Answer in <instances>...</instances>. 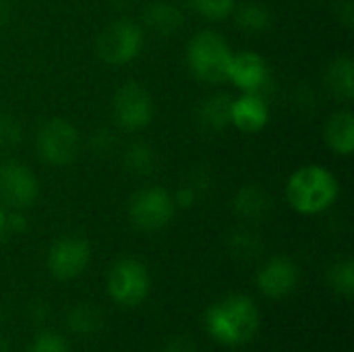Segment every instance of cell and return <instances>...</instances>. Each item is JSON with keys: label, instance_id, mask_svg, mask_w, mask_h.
<instances>
[{"label": "cell", "instance_id": "1", "mask_svg": "<svg viewBox=\"0 0 354 352\" xmlns=\"http://www.w3.org/2000/svg\"><path fill=\"white\" fill-rule=\"evenodd\" d=\"M259 309L245 295H228L205 309L203 326L207 334L226 346H239L255 338L259 330Z\"/></svg>", "mask_w": 354, "mask_h": 352}, {"label": "cell", "instance_id": "2", "mask_svg": "<svg viewBox=\"0 0 354 352\" xmlns=\"http://www.w3.org/2000/svg\"><path fill=\"white\" fill-rule=\"evenodd\" d=\"M284 195L297 214L317 216L336 205L340 197V180L322 164H305L288 176Z\"/></svg>", "mask_w": 354, "mask_h": 352}, {"label": "cell", "instance_id": "3", "mask_svg": "<svg viewBox=\"0 0 354 352\" xmlns=\"http://www.w3.org/2000/svg\"><path fill=\"white\" fill-rule=\"evenodd\" d=\"M232 56L234 52L228 39L214 29L197 31L189 39L187 54H185L191 75L207 85H220L228 81V68Z\"/></svg>", "mask_w": 354, "mask_h": 352}, {"label": "cell", "instance_id": "4", "mask_svg": "<svg viewBox=\"0 0 354 352\" xmlns=\"http://www.w3.org/2000/svg\"><path fill=\"white\" fill-rule=\"evenodd\" d=\"M176 214L172 193L158 185L137 189L129 199V220L135 230L151 234L164 230Z\"/></svg>", "mask_w": 354, "mask_h": 352}, {"label": "cell", "instance_id": "5", "mask_svg": "<svg viewBox=\"0 0 354 352\" xmlns=\"http://www.w3.org/2000/svg\"><path fill=\"white\" fill-rule=\"evenodd\" d=\"M35 149L41 162H46L48 166L64 168L73 164L81 151L79 129L71 120L62 116H54L37 129Z\"/></svg>", "mask_w": 354, "mask_h": 352}, {"label": "cell", "instance_id": "6", "mask_svg": "<svg viewBox=\"0 0 354 352\" xmlns=\"http://www.w3.org/2000/svg\"><path fill=\"white\" fill-rule=\"evenodd\" d=\"M145 44V31L139 23L131 19L110 21L97 35L95 52L100 60L110 66H122L133 62Z\"/></svg>", "mask_w": 354, "mask_h": 352}, {"label": "cell", "instance_id": "7", "mask_svg": "<svg viewBox=\"0 0 354 352\" xmlns=\"http://www.w3.org/2000/svg\"><path fill=\"white\" fill-rule=\"evenodd\" d=\"M106 288L116 305L137 307L147 299L151 278L145 263L135 257H122L110 266L106 274Z\"/></svg>", "mask_w": 354, "mask_h": 352}, {"label": "cell", "instance_id": "8", "mask_svg": "<svg viewBox=\"0 0 354 352\" xmlns=\"http://www.w3.org/2000/svg\"><path fill=\"white\" fill-rule=\"evenodd\" d=\"M156 114L151 93L137 81L122 83L112 98V118L120 131H143Z\"/></svg>", "mask_w": 354, "mask_h": 352}, {"label": "cell", "instance_id": "9", "mask_svg": "<svg viewBox=\"0 0 354 352\" xmlns=\"http://www.w3.org/2000/svg\"><path fill=\"white\" fill-rule=\"evenodd\" d=\"M39 197V180L19 160H0V203L10 210H27Z\"/></svg>", "mask_w": 354, "mask_h": 352}, {"label": "cell", "instance_id": "10", "mask_svg": "<svg viewBox=\"0 0 354 352\" xmlns=\"http://www.w3.org/2000/svg\"><path fill=\"white\" fill-rule=\"evenodd\" d=\"M48 272L60 282L79 278L91 261V245L87 239L77 234L60 237L48 251Z\"/></svg>", "mask_w": 354, "mask_h": 352}, {"label": "cell", "instance_id": "11", "mask_svg": "<svg viewBox=\"0 0 354 352\" xmlns=\"http://www.w3.org/2000/svg\"><path fill=\"white\" fill-rule=\"evenodd\" d=\"M301 280V272L299 266L284 255H276L272 259H268L255 276V284L259 288V293L272 301H282L286 297H290Z\"/></svg>", "mask_w": 354, "mask_h": 352}, {"label": "cell", "instance_id": "12", "mask_svg": "<svg viewBox=\"0 0 354 352\" xmlns=\"http://www.w3.org/2000/svg\"><path fill=\"white\" fill-rule=\"evenodd\" d=\"M228 81L243 93H263V89L270 85V66L266 58L253 50H243L239 54L234 52L228 68Z\"/></svg>", "mask_w": 354, "mask_h": 352}, {"label": "cell", "instance_id": "13", "mask_svg": "<svg viewBox=\"0 0 354 352\" xmlns=\"http://www.w3.org/2000/svg\"><path fill=\"white\" fill-rule=\"evenodd\" d=\"M270 124V104L263 93L247 91L232 98L230 127L245 135H257Z\"/></svg>", "mask_w": 354, "mask_h": 352}, {"label": "cell", "instance_id": "14", "mask_svg": "<svg viewBox=\"0 0 354 352\" xmlns=\"http://www.w3.org/2000/svg\"><path fill=\"white\" fill-rule=\"evenodd\" d=\"M274 210L272 197L259 185H245L232 199V212L245 222H261Z\"/></svg>", "mask_w": 354, "mask_h": 352}, {"label": "cell", "instance_id": "15", "mask_svg": "<svg viewBox=\"0 0 354 352\" xmlns=\"http://www.w3.org/2000/svg\"><path fill=\"white\" fill-rule=\"evenodd\" d=\"M324 139H326V145L332 149V154H336L340 158H351L354 154L353 112L346 108L334 112L324 127Z\"/></svg>", "mask_w": 354, "mask_h": 352}, {"label": "cell", "instance_id": "16", "mask_svg": "<svg viewBox=\"0 0 354 352\" xmlns=\"http://www.w3.org/2000/svg\"><path fill=\"white\" fill-rule=\"evenodd\" d=\"M183 23H185L183 10L168 0L151 2L143 10V25L158 35H172L183 27Z\"/></svg>", "mask_w": 354, "mask_h": 352}, {"label": "cell", "instance_id": "17", "mask_svg": "<svg viewBox=\"0 0 354 352\" xmlns=\"http://www.w3.org/2000/svg\"><path fill=\"white\" fill-rule=\"evenodd\" d=\"M324 81H326L328 91H330L336 100H340V102H344V104L353 102V98H354L353 58H351V56H336V58L328 64Z\"/></svg>", "mask_w": 354, "mask_h": 352}, {"label": "cell", "instance_id": "18", "mask_svg": "<svg viewBox=\"0 0 354 352\" xmlns=\"http://www.w3.org/2000/svg\"><path fill=\"white\" fill-rule=\"evenodd\" d=\"M230 106L232 98L228 93H214L201 100L197 108V122L203 131L220 133L230 127Z\"/></svg>", "mask_w": 354, "mask_h": 352}, {"label": "cell", "instance_id": "19", "mask_svg": "<svg viewBox=\"0 0 354 352\" xmlns=\"http://www.w3.org/2000/svg\"><path fill=\"white\" fill-rule=\"evenodd\" d=\"M236 25L247 31V33H263L272 27L274 23V15L272 10L263 4V2H255V0H249V2H243V4H236L234 12H232Z\"/></svg>", "mask_w": 354, "mask_h": 352}, {"label": "cell", "instance_id": "20", "mask_svg": "<svg viewBox=\"0 0 354 352\" xmlns=\"http://www.w3.org/2000/svg\"><path fill=\"white\" fill-rule=\"evenodd\" d=\"M66 328L79 336H91L95 332H100L106 324V317L102 313L100 307L95 305H89V303H81V305H75L66 311Z\"/></svg>", "mask_w": 354, "mask_h": 352}, {"label": "cell", "instance_id": "21", "mask_svg": "<svg viewBox=\"0 0 354 352\" xmlns=\"http://www.w3.org/2000/svg\"><path fill=\"white\" fill-rule=\"evenodd\" d=\"M122 164L133 176H149L156 170L158 158L151 145L143 141H133L122 151Z\"/></svg>", "mask_w": 354, "mask_h": 352}, {"label": "cell", "instance_id": "22", "mask_svg": "<svg viewBox=\"0 0 354 352\" xmlns=\"http://www.w3.org/2000/svg\"><path fill=\"white\" fill-rule=\"evenodd\" d=\"M261 241L249 228H236L226 239V249L236 261H253L261 255Z\"/></svg>", "mask_w": 354, "mask_h": 352}, {"label": "cell", "instance_id": "23", "mask_svg": "<svg viewBox=\"0 0 354 352\" xmlns=\"http://www.w3.org/2000/svg\"><path fill=\"white\" fill-rule=\"evenodd\" d=\"M328 284H330V288H332L338 297L351 301L354 297L353 259H340V261H336V263L328 270Z\"/></svg>", "mask_w": 354, "mask_h": 352}, {"label": "cell", "instance_id": "24", "mask_svg": "<svg viewBox=\"0 0 354 352\" xmlns=\"http://www.w3.org/2000/svg\"><path fill=\"white\" fill-rule=\"evenodd\" d=\"M187 4L201 19H205L209 23H220V21H226L228 17H232L239 2L236 0H187Z\"/></svg>", "mask_w": 354, "mask_h": 352}, {"label": "cell", "instance_id": "25", "mask_svg": "<svg viewBox=\"0 0 354 352\" xmlns=\"http://www.w3.org/2000/svg\"><path fill=\"white\" fill-rule=\"evenodd\" d=\"M23 139L21 122L6 112H0V149H12Z\"/></svg>", "mask_w": 354, "mask_h": 352}, {"label": "cell", "instance_id": "26", "mask_svg": "<svg viewBox=\"0 0 354 352\" xmlns=\"http://www.w3.org/2000/svg\"><path fill=\"white\" fill-rule=\"evenodd\" d=\"M27 352H71V349H68V342L60 334L39 332L27 346Z\"/></svg>", "mask_w": 354, "mask_h": 352}, {"label": "cell", "instance_id": "27", "mask_svg": "<svg viewBox=\"0 0 354 352\" xmlns=\"http://www.w3.org/2000/svg\"><path fill=\"white\" fill-rule=\"evenodd\" d=\"M172 199H174L176 210H178V207H191V205L197 201V191H195L191 185H183V187H178V189L172 193Z\"/></svg>", "mask_w": 354, "mask_h": 352}, {"label": "cell", "instance_id": "28", "mask_svg": "<svg viewBox=\"0 0 354 352\" xmlns=\"http://www.w3.org/2000/svg\"><path fill=\"white\" fill-rule=\"evenodd\" d=\"M91 145H93V149H95L97 154H108V151H112V147H114V137H112L110 131L100 129V131H95Z\"/></svg>", "mask_w": 354, "mask_h": 352}, {"label": "cell", "instance_id": "29", "mask_svg": "<svg viewBox=\"0 0 354 352\" xmlns=\"http://www.w3.org/2000/svg\"><path fill=\"white\" fill-rule=\"evenodd\" d=\"M23 230H27V218L21 210H10V214H6V232L19 234Z\"/></svg>", "mask_w": 354, "mask_h": 352}, {"label": "cell", "instance_id": "30", "mask_svg": "<svg viewBox=\"0 0 354 352\" xmlns=\"http://www.w3.org/2000/svg\"><path fill=\"white\" fill-rule=\"evenodd\" d=\"M162 352H197V349H195L193 340L183 338V336H176V338H172V340L166 342V346L162 349Z\"/></svg>", "mask_w": 354, "mask_h": 352}, {"label": "cell", "instance_id": "31", "mask_svg": "<svg viewBox=\"0 0 354 352\" xmlns=\"http://www.w3.org/2000/svg\"><path fill=\"white\" fill-rule=\"evenodd\" d=\"M338 17L342 19V23H344L346 27H353L354 12H353V4H351V0H346V2H344V6L338 10Z\"/></svg>", "mask_w": 354, "mask_h": 352}, {"label": "cell", "instance_id": "32", "mask_svg": "<svg viewBox=\"0 0 354 352\" xmlns=\"http://www.w3.org/2000/svg\"><path fill=\"white\" fill-rule=\"evenodd\" d=\"M4 234H6V210H4V205L0 203V241H2Z\"/></svg>", "mask_w": 354, "mask_h": 352}, {"label": "cell", "instance_id": "33", "mask_svg": "<svg viewBox=\"0 0 354 352\" xmlns=\"http://www.w3.org/2000/svg\"><path fill=\"white\" fill-rule=\"evenodd\" d=\"M0 352H8V346H6V342L0 338Z\"/></svg>", "mask_w": 354, "mask_h": 352}]
</instances>
